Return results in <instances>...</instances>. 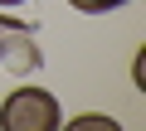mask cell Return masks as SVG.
Instances as JSON below:
<instances>
[{
    "label": "cell",
    "instance_id": "277c9868",
    "mask_svg": "<svg viewBox=\"0 0 146 131\" xmlns=\"http://www.w3.org/2000/svg\"><path fill=\"white\" fill-rule=\"evenodd\" d=\"M0 5H20V0H0Z\"/></svg>",
    "mask_w": 146,
    "mask_h": 131
},
{
    "label": "cell",
    "instance_id": "6da1fadb",
    "mask_svg": "<svg viewBox=\"0 0 146 131\" xmlns=\"http://www.w3.org/2000/svg\"><path fill=\"white\" fill-rule=\"evenodd\" d=\"M58 121H63V112H58L54 92H44V88H15L0 107L5 131H54Z\"/></svg>",
    "mask_w": 146,
    "mask_h": 131
},
{
    "label": "cell",
    "instance_id": "3957f363",
    "mask_svg": "<svg viewBox=\"0 0 146 131\" xmlns=\"http://www.w3.org/2000/svg\"><path fill=\"white\" fill-rule=\"evenodd\" d=\"M68 5H78V10H88V15H107V10L127 5V0H68Z\"/></svg>",
    "mask_w": 146,
    "mask_h": 131
},
{
    "label": "cell",
    "instance_id": "7a4b0ae2",
    "mask_svg": "<svg viewBox=\"0 0 146 131\" xmlns=\"http://www.w3.org/2000/svg\"><path fill=\"white\" fill-rule=\"evenodd\" d=\"M0 63H5L10 73H34L39 63H44V53H39L29 24L10 20V15H0Z\"/></svg>",
    "mask_w": 146,
    "mask_h": 131
}]
</instances>
